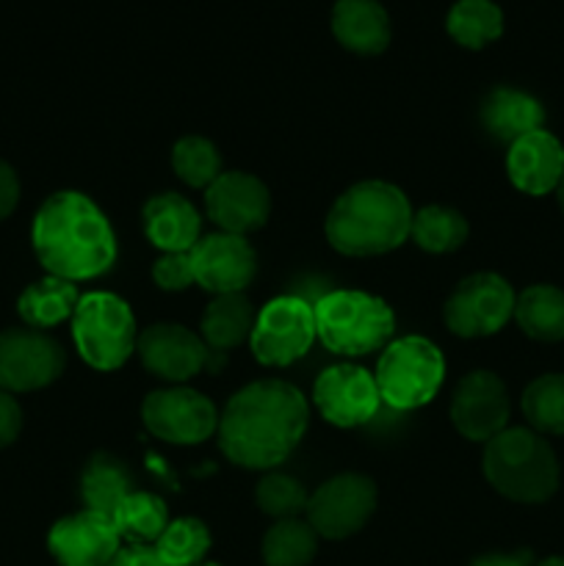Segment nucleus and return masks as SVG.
I'll list each match as a JSON object with an SVG mask.
<instances>
[{"label": "nucleus", "instance_id": "14", "mask_svg": "<svg viewBox=\"0 0 564 566\" xmlns=\"http://www.w3.org/2000/svg\"><path fill=\"white\" fill-rule=\"evenodd\" d=\"M313 401L332 426L354 429L374 418L382 398L368 370L359 365H332L315 379Z\"/></svg>", "mask_w": 564, "mask_h": 566}, {"label": "nucleus", "instance_id": "34", "mask_svg": "<svg viewBox=\"0 0 564 566\" xmlns=\"http://www.w3.org/2000/svg\"><path fill=\"white\" fill-rule=\"evenodd\" d=\"M254 501H258L260 512L269 514L274 520H293L302 512H307V490L302 481L285 473H269L260 479L258 490H254Z\"/></svg>", "mask_w": 564, "mask_h": 566}, {"label": "nucleus", "instance_id": "29", "mask_svg": "<svg viewBox=\"0 0 564 566\" xmlns=\"http://www.w3.org/2000/svg\"><path fill=\"white\" fill-rule=\"evenodd\" d=\"M468 221L462 213L442 205H426L412 216V230L409 235L415 238L424 252L431 254H448L457 252L464 241H468Z\"/></svg>", "mask_w": 564, "mask_h": 566}, {"label": "nucleus", "instance_id": "18", "mask_svg": "<svg viewBox=\"0 0 564 566\" xmlns=\"http://www.w3.org/2000/svg\"><path fill=\"white\" fill-rule=\"evenodd\" d=\"M208 216L230 235H247L269 221L271 197L269 188L247 171H221L205 188Z\"/></svg>", "mask_w": 564, "mask_h": 566}, {"label": "nucleus", "instance_id": "25", "mask_svg": "<svg viewBox=\"0 0 564 566\" xmlns=\"http://www.w3.org/2000/svg\"><path fill=\"white\" fill-rule=\"evenodd\" d=\"M514 321L534 340H564V291L556 285L525 287L514 302Z\"/></svg>", "mask_w": 564, "mask_h": 566}, {"label": "nucleus", "instance_id": "40", "mask_svg": "<svg viewBox=\"0 0 564 566\" xmlns=\"http://www.w3.org/2000/svg\"><path fill=\"white\" fill-rule=\"evenodd\" d=\"M534 566H564V556H551V558H542L540 564Z\"/></svg>", "mask_w": 564, "mask_h": 566}, {"label": "nucleus", "instance_id": "28", "mask_svg": "<svg viewBox=\"0 0 564 566\" xmlns=\"http://www.w3.org/2000/svg\"><path fill=\"white\" fill-rule=\"evenodd\" d=\"M111 520L122 539L130 545H147V542H158V536L164 534L169 525V512H166V503L153 492H130L111 514Z\"/></svg>", "mask_w": 564, "mask_h": 566}, {"label": "nucleus", "instance_id": "6", "mask_svg": "<svg viewBox=\"0 0 564 566\" xmlns=\"http://www.w3.org/2000/svg\"><path fill=\"white\" fill-rule=\"evenodd\" d=\"M72 337L88 368L105 374L122 368L138 340L130 304L114 293H86L72 315Z\"/></svg>", "mask_w": 564, "mask_h": 566}, {"label": "nucleus", "instance_id": "30", "mask_svg": "<svg viewBox=\"0 0 564 566\" xmlns=\"http://www.w3.org/2000/svg\"><path fill=\"white\" fill-rule=\"evenodd\" d=\"M318 551V534L302 520H276L263 536L265 566H307Z\"/></svg>", "mask_w": 564, "mask_h": 566}, {"label": "nucleus", "instance_id": "36", "mask_svg": "<svg viewBox=\"0 0 564 566\" xmlns=\"http://www.w3.org/2000/svg\"><path fill=\"white\" fill-rule=\"evenodd\" d=\"M22 431V407L11 392L0 390V451L9 448Z\"/></svg>", "mask_w": 564, "mask_h": 566}, {"label": "nucleus", "instance_id": "35", "mask_svg": "<svg viewBox=\"0 0 564 566\" xmlns=\"http://www.w3.org/2000/svg\"><path fill=\"white\" fill-rule=\"evenodd\" d=\"M153 280L160 291H186L194 282L191 254L188 252H166L155 260Z\"/></svg>", "mask_w": 564, "mask_h": 566}, {"label": "nucleus", "instance_id": "3", "mask_svg": "<svg viewBox=\"0 0 564 566\" xmlns=\"http://www.w3.org/2000/svg\"><path fill=\"white\" fill-rule=\"evenodd\" d=\"M412 216L409 199L393 182H357L332 205L326 241L346 258H376L407 241Z\"/></svg>", "mask_w": 564, "mask_h": 566}, {"label": "nucleus", "instance_id": "7", "mask_svg": "<svg viewBox=\"0 0 564 566\" xmlns=\"http://www.w3.org/2000/svg\"><path fill=\"white\" fill-rule=\"evenodd\" d=\"M374 379L382 401L407 412L426 407L437 396L446 379V359L426 337H401L385 346Z\"/></svg>", "mask_w": 564, "mask_h": 566}, {"label": "nucleus", "instance_id": "9", "mask_svg": "<svg viewBox=\"0 0 564 566\" xmlns=\"http://www.w3.org/2000/svg\"><path fill=\"white\" fill-rule=\"evenodd\" d=\"M514 302L518 296L503 276L481 271L459 282L442 307V318L453 335L487 337L501 332L506 321L514 318Z\"/></svg>", "mask_w": 564, "mask_h": 566}, {"label": "nucleus", "instance_id": "21", "mask_svg": "<svg viewBox=\"0 0 564 566\" xmlns=\"http://www.w3.org/2000/svg\"><path fill=\"white\" fill-rule=\"evenodd\" d=\"M144 232L160 252H191L199 241V213L180 193H158L142 210Z\"/></svg>", "mask_w": 564, "mask_h": 566}, {"label": "nucleus", "instance_id": "8", "mask_svg": "<svg viewBox=\"0 0 564 566\" xmlns=\"http://www.w3.org/2000/svg\"><path fill=\"white\" fill-rule=\"evenodd\" d=\"M315 340V310L299 296H276L260 310L249 343L260 365L285 368L302 359Z\"/></svg>", "mask_w": 564, "mask_h": 566}, {"label": "nucleus", "instance_id": "4", "mask_svg": "<svg viewBox=\"0 0 564 566\" xmlns=\"http://www.w3.org/2000/svg\"><path fill=\"white\" fill-rule=\"evenodd\" d=\"M487 481L514 503H545L558 490V462L542 434L531 429H503L484 446Z\"/></svg>", "mask_w": 564, "mask_h": 566}, {"label": "nucleus", "instance_id": "32", "mask_svg": "<svg viewBox=\"0 0 564 566\" xmlns=\"http://www.w3.org/2000/svg\"><path fill=\"white\" fill-rule=\"evenodd\" d=\"M210 551V531L202 520L180 517L166 525L155 542V553L166 566H197Z\"/></svg>", "mask_w": 564, "mask_h": 566}, {"label": "nucleus", "instance_id": "19", "mask_svg": "<svg viewBox=\"0 0 564 566\" xmlns=\"http://www.w3.org/2000/svg\"><path fill=\"white\" fill-rule=\"evenodd\" d=\"M509 180L529 197H545L556 191L564 177V147L553 133L534 130L509 144L506 153Z\"/></svg>", "mask_w": 564, "mask_h": 566}, {"label": "nucleus", "instance_id": "24", "mask_svg": "<svg viewBox=\"0 0 564 566\" xmlns=\"http://www.w3.org/2000/svg\"><path fill=\"white\" fill-rule=\"evenodd\" d=\"M77 302H81V293H77L75 282L61 280V276H44L20 293L17 313L31 329H53L61 321L75 315Z\"/></svg>", "mask_w": 564, "mask_h": 566}, {"label": "nucleus", "instance_id": "26", "mask_svg": "<svg viewBox=\"0 0 564 566\" xmlns=\"http://www.w3.org/2000/svg\"><path fill=\"white\" fill-rule=\"evenodd\" d=\"M446 28L462 48L481 50L503 33V11L495 0H457L448 11Z\"/></svg>", "mask_w": 564, "mask_h": 566}, {"label": "nucleus", "instance_id": "17", "mask_svg": "<svg viewBox=\"0 0 564 566\" xmlns=\"http://www.w3.org/2000/svg\"><path fill=\"white\" fill-rule=\"evenodd\" d=\"M122 536L108 514L83 512L59 520L48 534V551L61 566H108Z\"/></svg>", "mask_w": 564, "mask_h": 566}, {"label": "nucleus", "instance_id": "39", "mask_svg": "<svg viewBox=\"0 0 564 566\" xmlns=\"http://www.w3.org/2000/svg\"><path fill=\"white\" fill-rule=\"evenodd\" d=\"M470 566H534V556L529 551L490 553V556H479Z\"/></svg>", "mask_w": 564, "mask_h": 566}, {"label": "nucleus", "instance_id": "1", "mask_svg": "<svg viewBox=\"0 0 564 566\" xmlns=\"http://www.w3.org/2000/svg\"><path fill=\"white\" fill-rule=\"evenodd\" d=\"M307 401L280 379L252 381L219 415V446L232 464L271 470L285 462L307 429Z\"/></svg>", "mask_w": 564, "mask_h": 566}, {"label": "nucleus", "instance_id": "13", "mask_svg": "<svg viewBox=\"0 0 564 566\" xmlns=\"http://www.w3.org/2000/svg\"><path fill=\"white\" fill-rule=\"evenodd\" d=\"M136 352L144 368L166 381H186L199 370H219L224 365V359H216V354L205 346L202 337L180 324H153L138 335Z\"/></svg>", "mask_w": 564, "mask_h": 566}, {"label": "nucleus", "instance_id": "27", "mask_svg": "<svg viewBox=\"0 0 564 566\" xmlns=\"http://www.w3.org/2000/svg\"><path fill=\"white\" fill-rule=\"evenodd\" d=\"M130 492V473H127L119 459L108 457V453H97L83 470L81 495L86 509H92V512L111 517Z\"/></svg>", "mask_w": 564, "mask_h": 566}, {"label": "nucleus", "instance_id": "42", "mask_svg": "<svg viewBox=\"0 0 564 566\" xmlns=\"http://www.w3.org/2000/svg\"><path fill=\"white\" fill-rule=\"evenodd\" d=\"M197 566H219V564H205V562H202V564H197Z\"/></svg>", "mask_w": 564, "mask_h": 566}, {"label": "nucleus", "instance_id": "20", "mask_svg": "<svg viewBox=\"0 0 564 566\" xmlns=\"http://www.w3.org/2000/svg\"><path fill=\"white\" fill-rule=\"evenodd\" d=\"M332 33L352 53L379 55L390 44L393 28L379 0H337L332 9Z\"/></svg>", "mask_w": 564, "mask_h": 566}, {"label": "nucleus", "instance_id": "10", "mask_svg": "<svg viewBox=\"0 0 564 566\" xmlns=\"http://www.w3.org/2000/svg\"><path fill=\"white\" fill-rule=\"evenodd\" d=\"M64 348L42 329L20 326L0 332V390L33 392L64 374Z\"/></svg>", "mask_w": 564, "mask_h": 566}, {"label": "nucleus", "instance_id": "15", "mask_svg": "<svg viewBox=\"0 0 564 566\" xmlns=\"http://www.w3.org/2000/svg\"><path fill=\"white\" fill-rule=\"evenodd\" d=\"M451 423L464 440L487 446L509 423L506 385L492 370H473L464 376L453 392Z\"/></svg>", "mask_w": 564, "mask_h": 566}, {"label": "nucleus", "instance_id": "5", "mask_svg": "<svg viewBox=\"0 0 564 566\" xmlns=\"http://www.w3.org/2000/svg\"><path fill=\"white\" fill-rule=\"evenodd\" d=\"M315 337L343 357H363L387 346L396 332V315L363 291H332L315 302Z\"/></svg>", "mask_w": 564, "mask_h": 566}, {"label": "nucleus", "instance_id": "23", "mask_svg": "<svg viewBox=\"0 0 564 566\" xmlns=\"http://www.w3.org/2000/svg\"><path fill=\"white\" fill-rule=\"evenodd\" d=\"M254 310L243 293H224L208 304L202 315V340L213 354H227L230 348L241 346L252 337L254 329Z\"/></svg>", "mask_w": 564, "mask_h": 566}, {"label": "nucleus", "instance_id": "2", "mask_svg": "<svg viewBox=\"0 0 564 566\" xmlns=\"http://www.w3.org/2000/svg\"><path fill=\"white\" fill-rule=\"evenodd\" d=\"M31 241L44 271L61 280H94L116 263L111 221L81 191H59L44 199L33 216Z\"/></svg>", "mask_w": 564, "mask_h": 566}, {"label": "nucleus", "instance_id": "16", "mask_svg": "<svg viewBox=\"0 0 564 566\" xmlns=\"http://www.w3.org/2000/svg\"><path fill=\"white\" fill-rule=\"evenodd\" d=\"M188 254H191L194 282L216 296L243 293L258 271V258L247 238L230 235V232L199 238L197 247Z\"/></svg>", "mask_w": 564, "mask_h": 566}, {"label": "nucleus", "instance_id": "22", "mask_svg": "<svg viewBox=\"0 0 564 566\" xmlns=\"http://www.w3.org/2000/svg\"><path fill=\"white\" fill-rule=\"evenodd\" d=\"M542 122H545V111L540 99L520 88L498 86L481 103V125L501 144H514L529 133L542 130Z\"/></svg>", "mask_w": 564, "mask_h": 566}, {"label": "nucleus", "instance_id": "12", "mask_svg": "<svg viewBox=\"0 0 564 566\" xmlns=\"http://www.w3.org/2000/svg\"><path fill=\"white\" fill-rule=\"evenodd\" d=\"M376 484L368 475L343 473L321 484L307 501V523L324 539H348L370 520Z\"/></svg>", "mask_w": 564, "mask_h": 566}, {"label": "nucleus", "instance_id": "11", "mask_svg": "<svg viewBox=\"0 0 564 566\" xmlns=\"http://www.w3.org/2000/svg\"><path fill=\"white\" fill-rule=\"evenodd\" d=\"M142 418L149 434L171 446H199L219 429L213 401L188 387L149 392L142 403Z\"/></svg>", "mask_w": 564, "mask_h": 566}, {"label": "nucleus", "instance_id": "41", "mask_svg": "<svg viewBox=\"0 0 564 566\" xmlns=\"http://www.w3.org/2000/svg\"><path fill=\"white\" fill-rule=\"evenodd\" d=\"M556 199H558V208H562V213H564V177L558 180V186H556Z\"/></svg>", "mask_w": 564, "mask_h": 566}, {"label": "nucleus", "instance_id": "38", "mask_svg": "<svg viewBox=\"0 0 564 566\" xmlns=\"http://www.w3.org/2000/svg\"><path fill=\"white\" fill-rule=\"evenodd\" d=\"M108 566H166L155 553V547L147 545H127L119 547L114 558H111Z\"/></svg>", "mask_w": 564, "mask_h": 566}, {"label": "nucleus", "instance_id": "33", "mask_svg": "<svg viewBox=\"0 0 564 566\" xmlns=\"http://www.w3.org/2000/svg\"><path fill=\"white\" fill-rule=\"evenodd\" d=\"M171 166L186 186L208 188L221 175V155L208 138L186 136L171 149Z\"/></svg>", "mask_w": 564, "mask_h": 566}, {"label": "nucleus", "instance_id": "37", "mask_svg": "<svg viewBox=\"0 0 564 566\" xmlns=\"http://www.w3.org/2000/svg\"><path fill=\"white\" fill-rule=\"evenodd\" d=\"M20 202V177L6 160H0V221L9 219Z\"/></svg>", "mask_w": 564, "mask_h": 566}, {"label": "nucleus", "instance_id": "31", "mask_svg": "<svg viewBox=\"0 0 564 566\" xmlns=\"http://www.w3.org/2000/svg\"><path fill=\"white\" fill-rule=\"evenodd\" d=\"M523 415L536 434H564V374H545L523 392Z\"/></svg>", "mask_w": 564, "mask_h": 566}]
</instances>
